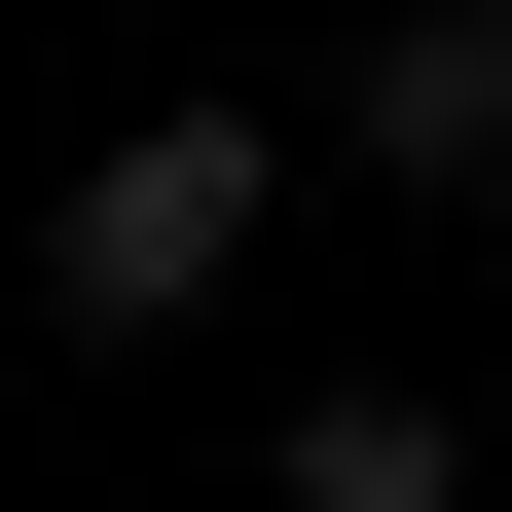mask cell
Returning a JSON list of instances; mask_svg holds the SVG:
<instances>
[{
	"instance_id": "1",
	"label": "cell",
	"mask_w": 512,
	"mask_h": 512,
	"mask_svg": "<svg viewBox=\"0 0 512 512\" xmlns=\"http://www.w3.org/2000/svg\"><path fill=\"white\" fill-rule=\"evenodd\" d=\"M293 183H330V110H110V147L37 183V330H74V366H147V330H220Z\"/></svg>"
},
{
	"instance_id": "2",
	"label": "cell",
	"mask_w": 512,
	"mask_h": 512,
	"mask_svg": "<svg viewBox=\"0 0 512 512\" xmlns=\"http://www.w3.org/2000/svg\"><path fill=\"white\" fill-rule=\"evenodd\" d=\"M330 183L512 220V0H366V37H330Z\"/></svg>"
},
{
	"instance_id": "3",
	"label": "cell",
	"mask_w": 512,
	"mask_h": 512,
	"mask_svg": "<svg viewBox=\"0 0 512 512\" xmlns=\"http://www.w3.org/2000/svg\"><path fill=\"white\" fill-rule=\"evenodd\" d=\"M256 512H476V403L330 366V403H256Z\"/></svg>"
}]
</instances>
